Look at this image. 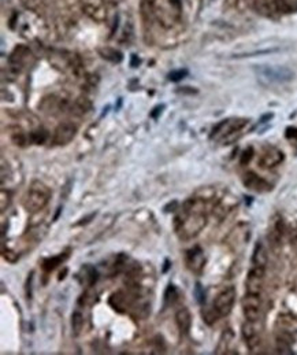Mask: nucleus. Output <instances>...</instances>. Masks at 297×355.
<instances>
[{
    "instance_id": "obj_31",
    "label": "nucleus",
    "mask_w": 297,
    "mask_h": 355,
    "mask_svg": "<svg viewBox=\"0 0 297 355\" xmlns=\"http://www.w3.org/2000/svg\"><path fill=\"white\" fill-rule=\"evenodd\" d=\"M292 239L294 243H297V223L292 228Z\"/></svg>"
},
{
    "instance_id": "obj_27",
    "label": "nucleus",
    "mask_w": 297,
    "mask_h": 355,
    "mask_svg": "<svg viewBox=\"0 0 297 355\" xmlns=\"http://www.w3.org/2000/svg\"><path fill=\"white\" fill-rule=\"evenodd\" d=\"M76 108L78 110V112H80V114H85V113L88 112V110L90 108V103L88 102L86 99L80 98L76 103Z\"/></svg>"
},
{
    "instance_id": "obj_17",
    "label": "nucleus",
    "mask_w": 297,
    "mask_h": 355,
    "mask_svg": "<svg viewBox=\"0 0 297 355\" xmlns=\"http://www.w3.org/2000/svg\"><path fill=\"white\" fill-rule=\"evenodd\" d=\"M68 258V253L66 251V253H62L59 254V255H55V257H51V258H47V259H44L41 263V268L42 270L45 272V273H51L52 270H55L58 266L60 265V263H63L66 259Z\"/></svg>"
},
{
    "instance_id": "obj_8",
    "label": "nucleus",
    "mask_w": 297,
    "mask_h": 355,
    "mask_svg": "<svg viewBox=\"0 0 297 355\" xmlns=\"http://www.w3.org/2000/svg\"><path fill=\"white\" fill-rule=\"evenodd\" d=\"M185 262H187V268L191 270L192 273L201 274V272L205 268V255L204 251L199 246L188 250L185 254Z\"/></svg>"
},
{
    "instance_id": "obj_21",
    "label": "nucleus",
    "mask_w": 297,
    "mask_h": 355,
    "mask_svg": "<svg viewBox=\"0 0 297 355\" xmlns=\"http://www.w3.org/2000/svg\"><path fill=\"white\" fill-rule=\"evenodd\" d=\"M84 328V316L80 312L73 313L72 316V329L74 336H78L81 334V330Z\"/></svg>"
},
{
    "instance_id": "obj_7",
    "label": "nucleus",
    "mask_w": 297,
    "mask_h": 355,
    "mask_svg": "<svg viewBox=\"0 0 297 355\" xmlns=\"http://www.w3.org/2000/svg\"><path fill=\"white\" fill-rule=\"evenodd\" d=\"M242 313L248 321L256 322L260 317V307H262V302H260V296L258 294H249L246 292V295L242 298L241 302Z\"/></svg>"
},
{
    "instance_id": "obj_19",
    "label": "nucleus",
    "mask_w": 297,
    "mask_h": 355,
    "mask_svg": "<svg viewBox=\"0 0 297 355\" xmlns=\"http://www.w3.org/2000/svg\"><path fill=\"white\" fill-rule=\"evenodd\" d=\"M252 262H254V266H266V263H267V253H266L262 243H256V246H255Z\"/></svg>"
},
{
    "instance_id": "obj_22",
    "label": "nucleus",
    "mask_w": 297,
    "mask_h": 355,
    "mask_svg": "<svg viewBox=\"0 0 297 355\" xmlns=\"http://www.w3.org/2000/svg\"><path fill=\"white\" fill-rule=\"evenodd\" d=\"M179 298L178 288L174 284H170L165 292V303L166 304H174Z\"/></svg>"
},
{
    "instance_id": "obj_33",
    "label": "nucleus",
    "mask_w": 297,
    "mask_h": 355,
    "mask_svg": "<svg viewBox=\"0 0 297 355\" xmlns=\"http://www.w3.org/2000/svg\"><path fill=\"white\" fill-rule=\"evenodd\" d=\"M165 263H166V265H165V269H163V272H165V273H166V272H167V270H169V268H170V265H171V263H170V261H169V259H166V261H165Z\"/></svg>"
},
{
    "instance_id": "obj_2",
    "label": "nucleus",
    "mask_w": 297,
    "mask_h": 355,
    "mask_svg": "<svg viewBox=\"0 0 297 355\" xmlns=\"http://www.w3.org/2000/svg\"><path fill=\"white\" fill-rule=\"evenodd\" d=\"M50 197L51 191L47 185L42 184L41 181H33L24 199V207L29 213H37L47 206Z\"/></svg>"
},
{
    "instance_id": "obj_25",
    "label": "nucleus",
    "mask_w": 297,
    "mask_h": 355,
    "mask_svg": "<svg viewBox=\"0 0 297 355\" xmlns=\"http://www.w3.org/2000/svg\"><path fill=\"white\" fill-rule=\"evenodd\" d=\"M188 76V70L187 69H178V70H173L171 73L169 74V80L173 82H178L181 80Z\"/></svg>"
},
{
    "instance_id": "obj_12",
    "label": "nucleus",
    "mask_w": 297,
    "mask_h": 355,
    "mask_svg": "<svg viewBox=\"0 0 297 355\" xmlns=\"http://www.w3.org/2000/svg\"><path fill=\"white\" fill-rule=\"evenodd\" d=\"M242 183H244L246 188L252 189L255 192H267V191L271 189V185L268 184L267 181L263 180L262 177L255 174L252 171L242 175Z\"/></svg>"
},
{
    "instance_id": "obj_3",
    "label": "nucleus",
    "mask_w": 297,
    "mask_h": 355,
    "mask_svg": "<svg viewBox=\"0 0 297 355\" xmlns=\"http://www.w3.org/2000/svg\"><path fill=\"white\" fill-rule=\"evenodd\" d=\"M248 124L246 120H225L214 129L211 137L221 140L223 144H230L241 135V130Z\"/></svg>"
},
{
    "instance_id": "obj_23",
    "label": "nucleus",
    "mask_w": 297,
    "mask_h": 355,
    "mask_svg": "<svg viewBox=\"0 0 297 355\" xmlns=\"http://www.w3.org/2000/svg\"><path fill=\"white\" fill-rule=\"evenodd\" d=\"M48 139V132L45 129H37V130H33L30 132L29 140L33 143V144H44Z\"/></svg>"
},
{
    "instance_id": "obj_5",
    "label": "nucleus",
    "mask_w": 297,
    "mask_h": 355,
    "mask_svg": "<svg viewBox=\"0 0 297 355\" xmlns=\"http://www.w3.org/2000/svg\"><path fill=\"white\" fill-rule=\"evenodd\" d=\"M33 60V54L28 47L19 46L11 52V55L9 58L10 72L13 73V76H17L18 73H21L24 68H26V64L30 63Z\"/></svg>"
},
{
    "instance_id": "obj_1",
    "label": "nucleus",
    "mask_w": 297,
    "mask_h": 355,
    "mask_svg": "<svg viewBox=\"0 0 297 355\" xmlns=\"http://www.w3.org/2000/svg\"><path fill=\"white\" fill-rule=\"evenodd\" d=\"M205 225V201L200 196L188 199L174 219L175 233L184 240H189L199 235Z\"/></svg>"
},
{
    "instance_id": "obj_13",
    "label": "nucleus",
    "mask_w": 297,
    "mask_h": 355,
    "mask_svg": "<svg viewBox=\"0 0 297 355\" xmlns=\"http://www.w3.org/2000/svg\"><path fill=\"white\" fill-rule=\"evenodd\" d=\"M284 152L276 147H267L266 150L263 151V154L260 157V166L266 167V169H270V167H274L277 165H280L282 161H284Z\"/></svg>"
},
{
    "instance_id": "obj_16",
    "label": "nucleus",
    "mask_w": 297,
    "mask_h": 355,
    "mask_svg": "<svg viewBox=\"0 0 297 355\" xmlns=\"http://www.w3.org/2000/svg\"><path fill=\"white\" fill-rule=\"evenodd\" d=\"M284 236V221L280 215L274 217L271 223V228H270V233H268V239L274 246H280L281 240Z\"/></svg>"
},
{
    "instance_id": "obj_18",
    "label": "nucleus",
    "mask_w": 297,
    "mask_h": 355,
    "mask_svg": "<svg viewBox=\"0 0 297 355\" xmlns=\"http://www.w3.org/2000/svg\"><path fill=\"white\" fill-rule=\"evenodd\" d=\"M108 302H110L111 306L118 313L126 312L127 306H129V298L123 292H115V294H112Z\"/></svg>"
},
{
    "instance_id": "obj_11",
    "label": "nucleus",
    "mask_w": 297,
    "mask_h": 355,
    "mask_svg": "<svg viewBox=\"0 0 297 355\" xmlns=\"http://www.w3.org/2000/svg\"><path fill=\"white\" fill-rule=\"evenodd\" d=\"M77 126L72 122H62L56 126L54 133V143L56 146H66L76 137Z\"/></svg>"
},
{
    "instance_id": "obj_32",
    "label": "nucleus",
    "mask_w": 297,
    "mask_h": 355,
    "mask_svg": "<svg viewBox=\"0 0 297 355\" xmlns=\"http://www.w3.org/2000/svg\"><path fill=\"white\" fill-rule=\"evenodd\" d=\"M162 108H163V106H157L156 108H153L155 112L151 113V117H152V118H156L157 114H159V113H162Z\"/></svg>"
},
{
    "instance_id": "obj_14",
    "label": "nucleus",
    "mask_w": 297,
    "mask_h": 355,
    "mask_svg": "<svg viewBox=\"0 0 297 355\" xmlns=\"http://www.w3.org/2000/svg\"><path fill=\"white\" fill-rule=\"evenodd\" d=\"M242 336L245 339L246 346L249 350H256L260 346V338L258 335V329L255 328L254 321H248L242 325Z\"/></svg>"
},
{
    "instance_id": "obj_9",
    "label": "nucleus",
    "mask_w": 297,
    "mask_h": 355,
    "mask_svg": "<svg viewBox=\"0 0 297 355\" xmlns=\"http://www.w3.org/2000/svg\"><path fill=\"white\" fill-rule=\"evenodd\" d=\"M264 274H266V272H264V266H254V268L249 270L248 276H246V281H245L246 292L260 295V292H262V290H263Z\"/></svg>"
},
{
    "instance_id": "obj_20",
    "label": "nucleus",
    "mask_w": 297,
    "mask_h": 355,
    "mask_svg": "<svg viewBox=\"0 0 297 355\" xmlns=\"http://www.w3.org/2000/svg\"><path fill=\"white\" fill-rule=\"evenodd\" d=\"M276 347L277 352H280V354H293L292 338L290 336H286V335L278 336L276 342Z\"/></svg>"
},
{
    "instance_id": "obj_4",
    "label": "nucleus",
    "mask_w": 297,
    "mask_h": 355,
    "mask_svg": "<svg viewBox=\"0 0 297 355\" xmlns=\"http://www.w3.org/2000/svg\"><path fill=\"white\" fill-rule=\"evenodd\" d=\"M255 72L258 74V77L262 80H266L267 82H277V84H282V82L292 81L294 78V73L289 68L285 66H268V64H256L255 66Z\"/></svg>"
},
{
    "instance_id": "obj_24",
    "label": "nucleus",
    "mask_w": 297,
    "mask_h": 355,
    "mask_svg": "<svg viewBox=\"0 0 297 355\" xmlns=\"http://www.w3.org/2000/svg\"><path fill=\"white\" fill-rule=\"evenodd\" d=\"M219 313L215 310V307L212 306L211 308H207V310H203V320L205 324L208 325H212L214 322H217L219 320Z\"/></svg>"
},
{
    "instance_id": "obj_6",
    "label": "nucleus",
    "mask_w": 297,
    "mask_h": 355,
    "mask_svg": "<svg viewBox=\"0 0 297 355\" xmlns=\"http://www.w3.org/2000/svg\"><path fill=\"white\" fill-rule=\"evenodd\" d=\"M234 302H236V290L234 287H227L218 294L214 300V307L221 317L229 316L230 312L233 310Z\"/></svg>"
},
{
    "instance_id": "obj_26",
    "label": "nucleus",
    "mask_w": 297,
    "mask_h": 355,
    "mask_svg": "<svg viewBox=\"0 0 297 355\" xmlns=\"http://www.w3.org/2000/svg\"><path fill=\"white\" fill-rule=\"evenodd\" d=\"M103 56L107 58V59L112 60V62H118V63L122 60V54L119 51H115V50H110V48H107L106 54Z\"/></svg>"
},
{
    "instance_id": "obj_29",
    "label": "nucleus",
    "mask_w": 297,
    "mask_h": 355,
    "mask_svg": "<svg viewBox=\"0 0 297 355\" xmlns=\"http://www.w3.org/2000/svg\"><path fill=\"white\" fill-rule=\"evenodd\" d=\"M252 157H254V150H252V148H248V150H245L242 152L241 161H240V162H241V165H246V163L250 162Z\"/></svg>"
},
{
    "instance_id": "obj_10",
    "label": "nucleus",
    "mask_w": 297,
    "mask_h": 355,
    "mask_svg": "<svg viewBox=\"0 0 297 355\" xmlns=\"http://www.w3.org/2000/svg\"><path fill=\"white\" fill-rule=\"evenodd\" d=\"M84 13L96 22L106 21L107 11L104 0H81Z\"/></svg>"
},
{
    "instance_id": "obj_15",
    "label": "nucleus",
    "mask_w": 297,
    "mask_h": 355,
    "mask_svg": "<svg viewBox=\"0 0 297 355\" xmlns=\"http://www.w3.org/2000/svg\"><path fill=\"white\" fill-rule=\"evenodd\" d=\"M175 322H177V326H178L179 334L182 336L189 334V330L192 328V314L189 312V308H179L178 312L175 313Z\"/></svg>"
},
{
    "instance_id": "obj_30",
    "label": "nucleus",
    "mask_w": 297,
    "mask_h": 355,
    "mask_svg": "<svg viewBox=\"0 0 297 355\" xmlns=\"http://www.w3.org/2000/svg\"><path fill=\"white\" fill-rule=\"evenodd\" d=\"M196 295H197V300L199 303H203L204 302V292L201 290V285L200 284H196Z\"/></svg>"
},
{
    "instance_id": "obj_28",
    "label": "nucleus",
    "mask_w": 297,
    "mask_h": 355,
    "mask_svg": "<svg viewBox=\"0 0 297 355\" xmlns=\"http://www.w3.org/2000/svg\"><path fill=\"white\" fill-rule=\"evenodd\" d=\"M21 3L25 9L34 11V10H37L41 6L42 0H21Z\"/></svg>"
},
{
    "instance_id": "obj_34",
    "label": "nucleus",
    "mask_w": 297,
    "mask_h": 355,
    "mask_svg": "<svg viewBox=\"0 0 297 355\" xmlns=\"http://www.w3.org/2000/svg\"><path fill=\"white\" fill-rule=\"evenodd\" d=\"M136 63H140V60H137L136 56H133V58H132V66H133V68H136Z\"/></svg>"
}]
</instances>
